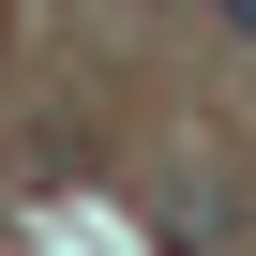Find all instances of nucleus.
Here are the masks:
<instances>
[{"mask_svg": "<svg viewBox=\"0 0 256 256\" xmlns=\"http://www.w3.org/2000/svg\"><path fill=\"white\" fill-rule=\"evenodd\" d=\"M226 30H241V46H256V0H226Z\"/></svg>", "mask_w": 256, "mask_h": 256, "instance_id": "obj_1", "label": "nucleus"}]
</instances>
